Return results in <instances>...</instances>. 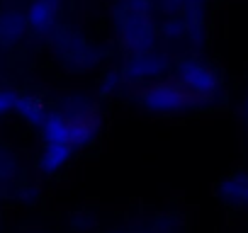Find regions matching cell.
I'll list each match as a JSON object with an SVG mask.
<instances>
[{
  "label": "cell",
  "mask_w": 248,
  "mask_h": 233,
  "mask_svg": "<svg viewBox=\"0 0 248 233\" xmlns=\"http://www.w3.org/2000/svg\"><path fill=\"white\" fill-rule=\"evenodd\" d=\"M25 15L15 10H0V44H15L25 34Z\"/></svg>",
  "instance_id": "obj_9"
},
{
  "label": "cell",
  "mask_w": 248,
  "mask_h": 233,
  "mask_svg": "<svg viewBox=\"0 0 248 233\" xmlns=\"http://www.w3.org/2000/svg\"><path fill=\"white\" fill-rule=\"evenodd\" d=\"M151 0H122L114 10L117 37L134 54H146L156 39V25L151 20Z\"/></svg>",
  "instance_id": "obj_1"
},
{
  "label": "cell",
  "mask_w": 248,
  "mask_h": 233,
  "mask_svg": "<svg viewBox=\"0 0 248 233\" xmlns=\"http://www.w3.org/2000/svg\"><path fill=\"white\" fill-rule=\"evenodd\" d=\"M59 5L61 0H32L25 22L34 34H51L59 22Z\"/></svg>",
  "instance_id": "obj_6"
},
{
  "label": "cell",
  "mask_w": 248,
  "mask_h": 233,
  "mask_svg": "<svg viewBox=\"0 0 248 233\" xmlns=\"http://www.w3.org/2000/svg\"><path fill=\"white\" fill-rule=\"evenodd\" d=\"M51 109L44 107V102L34 95H17V102H15V114L20 116L22 122H27L30 127L34 129H42V124L46 122V116H49Z\"/></svg>",
  "instance_id": "obj_8"
},
{
  "label": "cell",
  "mask_w": 248,
  "mask_h": 233,
  "mask_svg": "<svg viewBox=\"0 0 248 233\" xmlns=\"http://www.w3.org/2000/svg\"><path fill=\"white\" fill-rule=\"evenodd\" d=\"M71 158H73L71 144H44V151L39 156V170L44 175H56L68 165Z\"/></svg>",
  "instance_id": "obj_7"
},
{
  "label": "cell",
  "mask_w": 248,
  "mask_h": 233,
  "mask_svg": "<svg viewBox=\"0 0 248 233\" xmlns=\"http://www.w3.org/2000/svg\"><path fill=\"white\" fill-rule=\"evenodd\" d=\"M59 46H63L61 51H59V61H63L68 68H76V71H85V68H90V66H95V51H93V46L88 44V39L85 37H78V34H73V37H66V32L61 34L59 32Z\"/></svg>",
  "instance_id": "obj_5"
},
{
  "label": "cell",
  "mask_w": 248,
  "mask_h": 233,
  "mask_svg": "<svg viewBox=\"0 0 248 233\" xmlns=\"http://www.w3.org/2000/svg\"><path fill=\"white\" fill-rule=\"evenodd\" d=\"M17 95H20V92H15V90H10V87H3V90H0V116L15 112Z\"/></svg>",
  "instance_id": "obj_11"
},
{
  "label": "cell",
  "mask_w": 248,
  "mask_h": 233,
  "mask_svg": "<svg viewBox=\"0 0 248 233\" xmlns=\"http://www.w3.org/2000/svg\"><path fill=\"white\" fill-rule=\"evenodd\" d=\"M175 80L197 100V102H212L221 95V78L219 73L207 66L200 58H180L173 63Z\"/></svg>",
  "instance_id": "obj_3"
},
{
  "label": "cell",
  "mask_w": 248,
  "mask_h": 233,
  "mask_svg": "<svg viewBox=\"0 0 248 233\" xmlns=\"http://www.w3.org/2000/svg\"><path fill=\"white\" fill-rule=\"evenodd\" d=\"M141 104L146 112L158 116H183L197 109V100L178 80H156L144 87Z\"/></svg>",
  "instance_id": "obj_2"
},
{
  "label": "cell",
  "mask_w": 248,
  "mask_h": 233,
  "mask_svg": "<svg viewBox=\"0 0 248 233\" xmlns=\"http://www.w3.org/2000/svg\"><path fill=\"white\" fill-rule=\"evenodd\" d=\"M170 68V61L166 54L146 51V54H134L127 63L119 68L122 80L127 83H156L166 71Z\"/></svg>",
  "instance_id": "obj_4"
},
{
  "label": "cell",
  "mask_w": 248,
  "mask_h": 233,
  "mask_svg": "<svg viewBox=\"0 0 248 233\" xmlns=\"http://www.w3.org/2000/svg\"><path fill=\"white\" fill-rule=\"evenodd\" d=\"M243 112H246V116H248V97H246V104H243Z\"/></svg>",
  "instance_id": "obj_12"
},
{
  "label": "cell",
  "mask_w": 248,
  "mask_h": 233,
  "mask_svg": "<svg viewBox=\"0 0 248 233\" xmlns=\"http://www.w3.org/2000/svg\"><path fill=\"white\" fill-rule=\"evenodd\" d=\"M219 194H221L226 202L246 204V206H248V175H246V173L231 175L229 180H224V182L219 185Z\"/></svg>",
  "instance_id": "obj_10"
}]
</instances>
